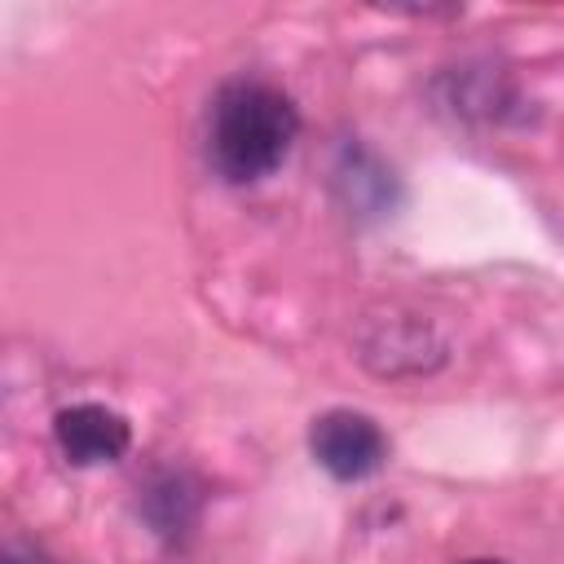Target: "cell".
Masks as SVG:
<instances>
[{
    "mask_svg": "<svg viewBox=\"0 0 564 564\" xmlns=\"http://www.w3.org/2000/svg\"><path fill=\"white\" fill-rule=\"evenodd\" d=\"M300 137L295 101L260 79H229L207 115V159L220 181L256 185L273 176Z\"/></svg>",
    "mask_w": 564,
    "mask_h": 564,
    "instance_id": "6da1fadb",
    "label": "cell"
},
{
    "mask_svg": "<svg viewBox=\"0 0 564 564\" xmlns=\"http://www.w3.org/2000/svg\"><path fill=\"white\" fill-rule=\"evenodd\" d=\"M308 449L335 480H366L388 463L383 427L361 410H326L308 427Z\"/></svg>",
    "mask_w": 564,
    "mask_h": 564,
    "instance_id": "7a4b0ae2",
    "label": "cell"
},
{
    "mask_svg": "<svg viewBox=\"0 0 564 564\" xmlns=\"http://www.w3.org/2000/svg\"><path fill=\"white\" fill-rule=\"evenodd\" d=\"M53 441L70 467H101L119 463L132 445V427L119 410L101 401H75L53 414Z\"/></svg>",
    "mask_w": 564,
    "mask_h": 564,
    "instance_id": "3957f363",
    "label": "cell"
},
{
    "mask_svg": "<svg viewBox=\"0 0 564 564\" xmlns=\"http://www.w3.org/2000/svg\"><path fill=\"white\" fill-rule=\"evenodd\" d=\"M335 185L344 189V203H348V212H357V216H383L392 203H397V181H392V172L375 159V154H366V150H344V159H339V167H335Z\"/></svg>",
    "mask_w": 564,
    "mask_h": 564,
    "instance_id": "277c9868",
    "label": "cell"
},
{
    "mask_svg": "<svg viewBox=\"0 0 564 564\" xmlns=\"http://www.w3.org/2000/svg\"><path fill=\"white\" fill-rule=\"evenodd\" d=\"M4 564H48L40 551H18V546H9L4 551Z\"/></svg>",
    "mask_w": 564,
    "mask_h": 564,
    "instance_id": "5b68a950",
    "label": "cell"
},
{
    "mask_svg": "<svg viewBox=\"0 0 564 564\" xmlns=\"http://www.w3.org/2000/svg\"><path fill=\"white\" fill-rule=\"evenodd\" d=\"M463 564H502V560H463Z\"/></svg>",
    "mask_w": 564,
    "mask_h": 564,
    "instance_id": "8992f818",
    "label": "cell"
}]
</instances>
